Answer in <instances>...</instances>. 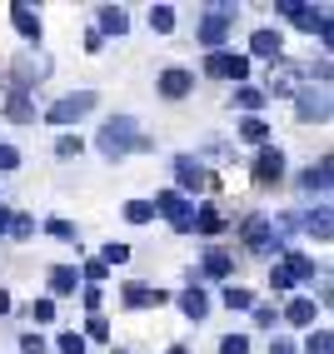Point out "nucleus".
Instances as JSON below:
<instances>
[{
  "label": "nucleus",
  "instance_id": "nucleus-16",
  "mask_svg": "<svg viewBox=\"0 0 334 354\" xmlns=\"http://www.w3.org/2000/svg\"><path fill=\"white\" fill-rule=\"evenodd\" d=\"M195 230H200V234H220V230H225V215H220L214 205H200V209H195Z\"/></svg>",
  "mask_w": 334,
  "mask_h": 354
},
{
  "label": "nucleus",
  "instance_id": "nucleus-29",
  "mask_svg": "<svg viewBox=\"0 0 334 354\" xmlns=\"http://www.w3.org/2000/svg\"><path fill=\"white\" fill-rule=\"evenodd\" d=\"M150 215H155V209H150V200H130V205H125V220H130V225H145Z\"/></svg>",
  "mask_w": 334,
  "mask_h": 354
},
{
  "label": "nucleus",
  "instance_id": "nucleus-12",
  "mask_svg": "<svg viewBox=\"0 0 334 354\" xmlns=\"http://www.w3.org/2000/svg\"><path fill=\"white\" fill-rule=\"evenodd\" d=\"M250 50H254V55H265V60H279L284 35H279V30H254V35H250Z\"/></svg>",
  "mask_w": 334,
  "mask_h": 354
},
{
  "label": "nucleus",
  "instance_id": "nucleus-5",
  "mask_svg": "<svg viewBox=\"0 0 334 354\" xmlns=\"http://www.w3.org/2000/svg\"><path fill=\"white\" fill-rule=\"evenodd\" d=\"M299 95V120H329V90L309 85V90H295Z\"/></svg>",
  "mask_w": 334,
  "mask_h": 354
},
{
  "label": "nucleus",
  "instance_id": "nucleus-35",
  "mask_svg": "<svg viewBox=\"0 0 334 354\" xmlns=\"http://www.w3.org/2000/svg\"><path fill=\"white\" fill-rule=\"evenodd\" d=\"M60 354H85V339L80 335H60Z\"/></svg>",
  "mask_w": 334,
  "mask_h": 354
},
{
  "label": "nucleus",
  "instance_id": "nucleus-3",
  "mask_svg": "<svg viewBox=\"0 0 334 354\" xmlns=\"http://www.w3.org/2000/svg\"><path fill=\"white\" fill-rule=\"evenodd\" d=\"M230 26H234V6H210V15L200 20V40L205 45H220L230 35Z\"/></svg>",
  "mask_w": 334,
  "mask_h": 354
},
{
  "label": "nucleus",
  "instance_id": "nucleus-11",
  "mask_svg": "<svg viewBox=\"0 0 334 354\" xmlns=\"http://www.w3.org/2000/svg\"><path fill=\"white\" fill-rule=\"evenodd\" d=\"M6 115H10L15 125L35 120V100H30V90H10V95H6Z\"/></svg>",
  "mask_w": 334,
  "mask_h": 354
},
{
  "label": "nucleus",
  "instance_id": "nucleus-41",
  "mask_svg": "<svg viewBox=\"0 0 334 354\" xmlns=\"http://www.w3.org/2000/svg\"><path fill=\"white\" fill-rule=\"evenodd\" d=\"M15 165H20V155L10 145H0V170H15Z\"/></svg>",
  "mask_w": 334,
  "mask_h": 354
},
{
  "label": "nucleus",
  "instance_id": "nucleus-14",
  "mask_svg": "<svg viewBox=\"0 0 334 354\" xmlns=\"http://www.w3.org/2000/svg\"><path fill=\"white\" fill-rule=\"evenodd\" d=\"M45 285H50L55 295H75V285H80V270H75V265H55Z\"/></svg>",
  "mask_w": 334,
  "mask_h": 354
},
{
  "label": "nucleus",
  "instance_id": "nucleus-21",
  "mask_svg": "<svg viewBox=\"0 0 334 354\" xmlns=\"http://www.w3.org/2000/svg\"><path fill=\"white\" fill-rule=\"evenodd\" d=\"M180 310H185L189 319H205V310H210V299H205L200 290H185V295H180Z\"/></svg>",
  "mask_w": 334,
  "mask_h": 354
},
{
  "label": "nucleus",
  "instance_id": "nucleus-7",
  "mask_svg": "<svg viewBox=\"0 0 334 354\" xmlns=\"http://www.w3.org/2000/svg\"><path fill=\"white\" fill-rule=\"evenodd\" d=\"M175 180H180V190H205V185H210L205 165H200V160H189V155L175 160Z\"/></svg>",
  "mask_w": 334,
  "mask_h": 354
},
{
  "label": "nucleus",
  "instance_id": "nucleus-6",
  "mask_svg": "<svg viewBox=\"0 0 334 354\" xmlns=\"http://www.w3.org/2000/svg\"><path fill=\"white\" fill-rule=\"evenodd\" d=\"M279 175H284V155H279L275 145H265V150H259V160H254V180H259V185H279Z\"/></svg>",
  "mask_w": 334,
  "mask_h": 354
},
{
  "label": "nucleus",
  "instance_id": "nucleus-30",
  "mask_svg": "<svg viewBox=\"0 0 334 354\" xmlns=\"http://www.w3.org/2000/svg\"><path fill=\"white\" fill-rule=\"evenodd\" d=\"M125 259H130V245L110 240V245H105V254H100V265H125Z\"/></svg>",
  "mask_w": 334,
  "mask_h": 354
},
{
  "label": "nucleus",
  "instance_id": "nucleus-37",
  "mask_svg": "<svg viewBox=\"0 0 334 354\" xmlns=\"http://www.w3.org/2000/svg\"><path fill=\"white\" fill-rule=\"evenodd\" d=\"M55 150H60V155L70 160V155H80L85 145H80V135H65V140H60V145H55Z\"/></svg>",
  "mask_w": 334,
  "mask_h": 354
},
{
  "label": "nucleus",
  "instance_id": "nucleus-46",
  "mask_svg": "<svg viewBox=\"0 0 334 354\" xmlns=\"http://www.w3.org/2000/svg\"><path fill=\"white\" fill-rule=\"evenodd\" d=\"M170 354H185V349H180V344H175V349H170Z\"/></svg>",
  "mask_w": 334,
  "mask_h": 354
},
{
  "label": "nucleus",
  "instance_id": "nucleus-32",
  "mask_svg": "<svg viewBox=\"0 0 334 354\" xmlns=\"http://www.w3.org/2000/svg\"><path fill=\"white\" fill-rule=\"evenodd\" d=\"M220 354H250V339L245 335H225L220 339Z\"/></svg>",
  "mask_w": 334,
  "mask_h": 354
},
{
  "label": "nucleus",
  "instance_id": "nucleus-38",
  "mask_svg": "<svg viewBox=\"0 0 334 354\" xmlns=\"http://www.w3.org/2000/svg\"><path fill=\"white\" fill-rule=\"evenodd\" d=\"M30 230H35V225H30V215H15V220H10V234H15V240H26Z\"/></svg>",
  "mask_w": 334,
  "mask_h": 354
},
{
  "label": "nucleus",
  "instance_id": "nucleus-44",
  "mask_svg": "<svg viewBox=\"0 0 334 354\" xmlns=\"http://www.w3.org/2000/svg\"><path fill=\"white\" fill-rule=\"evenodd\" d=\"M6 310H10V295H6V290H0V315H6Z\"/></svg>",
  "mask_w": 334,
  "mask_h": 354
},
{
  "label": "nucleus",
  "instance_id": "nucleus-1",
  "mask_svg": "<svg viewBox=\"0 0 334 354\" xmlns=\"http://www.w3.org/2000/svg\"><path fill=\"white\" fill-rule=\"evenodd\" d=\"M150 140L140 135V125L130 120V115H115V120H105V130H100V155H110V160H120V155H130V150H145Z\"/></svg>",
  "mask_w": 334,
  "mask_h": 354
},
{
  "label": "nucleus",
  "instance_id": "nucleus-17",
  "mask_svg": "<svg viewBox=\"0 0 334 354\" xmlns=\"http://www.w3.org/2000/svg\"><path fill=\"white\" fill-rule=\"evenodd\" d=\"M304 230H309V234H315V240H329V234H334V220H329V205H319V209H315V215H309V220H304Z\"/></svg>",
  "mask_w": 334,
  "mask_h": 354
},
{
  "label": "nucleus",
  "instance_id": "nucleus-10",
  "mask_svg": "<svg viewBox=\"0 0 334 354\" xmlns=\"http://www.w3.org/2000/svg\"><path fill=\"white\" fill-rule=\"evenodd\" d=\"M120 299L130 304V310H145V304H165V290H150V285H140V279H130Z\"/></svg>",
  "mask_w": 334,
  "mask_h": 354
},
{
  "label": "nucleus",
  "instance_id": "nucleus-26",
  "mask_svg": "<svg viewBox=\"0 0 334 354\" xmlns=\"http://www.w3.org/2000/svg\"><path fill=\"white\" fill-rule=\"evenodd\" d=\"M150 26H155L160 35H170V30H175V10H170V6H155V10H150Z\"/></svg>",
  "mask_w": 334,
  "mask_h": 354
},
{
  "label": "nucleus",
  "instance_id": "nucleus-42",
  "mask_svg": "<svg viewBox=\"0 0 334 354\" xmlns=\"http://www.w3.org/2000/svg\"><path fill=\"white\" fill-rule=\"evenodd\" d=\"M85 279H95V285L105 279V265H100V259H90V265H85Z\"/></svg>",
  "mask_w": 334,
  "mask_h": 354
},
{
  "label": "nucleus",
  "instance_id": "nucleus-9",
  "mask_svg": "<svg viewBox=\"0 0 334 354\" xmlns=\"http://www.w3.org/2000/svg\"><path fill=\"white\" fill-rule=\"evenodd\" d=\"M240 234H245V245H250V250H270V234H275V225H270V215H250Z\"/></svg>",
  "mask_w": 334,
  "mask_h": 354
},
{
  "label": "nucleus",
  "instance_id": "nucleus-39",
  "mask_svg": "<svg viewBox=\"0 0 334 354\" xmlns=\"http://www.w3.org/2000/svg\"><path fill=\"white\" fill-rule=\"evenodd\" d=\"M50 234H55V240H75V225H70V220H50Z\"/></svg>",
  "mask_w": 334,
  "mask_h": 354
},
{
  "label": "nucleus",
  "instance_id": "nucleus-25",
  "mask_svg": "<svg viewBox=\"0 0 334 354\" xmlns=\"http://www.w3.org/2000/svg\"><path fill=\"white\" fill-rule=\"evenodd\" d=\"M240 135L250 140V145H265V140H270V125H265V120H259V115H250V120L240 125Z\"/></svg>",
  "mask_w": 334,
  "mask_h": 354
},
{
  "label": "nucleus",
  "instance_id": "nucleus-36",
  "mask_svg": "<svg viewBox=\"0 0 334 354\" xmlns=\"http://www.w3.org/2000/svg\"><path fill=\"white\" fill-rule=\"evenodd\" d=\"M85 335H90V339H105V335H110V324H105L100 315H90V324H85Z\"/></svg>",
  "mask_w": 334,
  "mask_h": 354
},
{
  "label": "nucleus",
  "instance_id": "nucleus-33",
  "mask_svg": "<svg viewBox=\"0 0 334 354\" xmlns=\"http://www.w3.org/2000/svg\"><path fill=\"white\" fill-rule=\"evenodd\" d=\"M290 285H295V279H290V270H284V265H275V270H270V290H275V295H284Z\"/></svg>",
  "mask_w": 334,
  "mask_h": 354
},
{
  "label": "nucleus",
  "instance_id": "nucleus-23",
  "mask_svg": "<svg viewBox=\"0 0 334 354\" xmlns=\"http://www.w3.org/2000/svg\"><path fill=\"white\" fill-rule=\"evenodd\" d=\"M270 95H295V75H290V70H275V75H270L265 100H270Z\"/></svg>",
  "mask_w": 334,
  "mask_h": 354
},
{
  "label": "nucleus",
  "instance_id": "nucleus-20",
  "mask_svg": "<svg viewBox=\"0 0 334 354\" xmlns=\"http://www.w3.org/2000/svg\"><path fill=\"white\" fill-rule=\"evenodd\" d=\"M234 105H240V110H259V105H265V90H259V85H240V90H234Z\"/></svg>",
  "mask_w": 334,
  "mask_h": 354
},
{
  "label": "nucleus",
  "instance_id": "nucleus-24",
  "mask_svg": "<svg viewBox=\"0 0 334 354\" xmlns=\"http://www.w3.org/2000/svg\"><path fill=\"white\" fill-rule=\"evenodd\" d=\"M100 26H105L110 35H125V30H130V20H125V10H115V6H105V10H100Z\"/></svg>",
  "mask_w": 334,
  "mask_h": 354
},
{
  "label": "nucleus",
  "instance_id": "nucleus-8",
  "mask_svg": "<svg viewBox=\"0 0 334 354\" xmlns=\"http://www.w3.org/2000/svg\"><path fill=\"white\" fill-rule=\"evenodd\" d=\"M189 85H195L189 70H165V75H160V95H165V100H185Z\"/></svg>",
  "mask_w": 334,
  "mask_h": 354
},
{
  "label": "nucleus",
  "instance_id": "nucleus-45",
  "mask_svg": "<svg viewBox=\"0 0 334 354\" xmlns=\"http://www.w3.org/2000/svg\"><path fill=\"white\" fill-rule=\"evenodd\" d=\"M10 230V215H6V209H0V234H6Z\"/></svg>",
  "mask_w": 334,
  "mask_h": 354
},
{
  "label": "nucleus",
  "instance_id": "nucleus-19",
  "mask_svg": "<svg viewBox=\"0 0 334 354\" xmlns=\"http://www.w3.org/2000/svg\"><path fill=\"white\" fill-rule=\"evenodd\" d=\"M304 190H329V155L304 170Z\"/></svg>",
  "mask_w": 334,
  "mask_h": 354
},
{
  "label": "nucleus",
  "instance_id": "nucleus-15",
  "mask_svg": "<svg viewBox=\"0 0 334 354\" xmlns=\"http://www.w3.org/2000/svg\"><path fill=\"white\" fill-rule=\"evenodd\" d=\"M10 26L26 35V40H40V20H35V10H30V6H10Z\"/></svg>",
  "mask_w": 334,
  "mask_h": 354
},
{
  "label": "nucleus",
  "instance_id": "nucleus-40",
  "mask_svg": "<svg viewBox=\"0 0 334 354\" xmlns=\"http://www.w3.org/2000/svg\"><path fill=\"white\" fill-rule=\"evenodd\" d=\"M20 349H26V354H45V339H40V335H26V339H20Z\"/></svg>",
  "mask_w": 334,
  "mask_h": 354
},
{
  "label": "nucleus",
  "instance_id": "nucleus-2",
  "mask_svg": "<svg viewBox=\"0 0 334 354\" xmlns=\"http://www.w3.org/2000/svg\"><path fill=\"white\" fill-rule=\"evenodd\" d=\"M95 105V90H80V95H65V100H55L50 110H45V120L50 125H70V120H80V115Z\"/></svg>",
  "mask_w": 334,
  "mask_h": 354
},
{
  "label": "nucleus",
  "instance_id": "nucleus-43",
  "mask_svg": "<svg viewBox=\"0 0 334 354\" xmlns=\"http://www.w3.org/2000/svg\"><path fill=\"white\" fill-rule=\"evenodd\" d=\"M270 354H295V344H290V339H275V344H270Z\"/></svg>",
  "mask_w": 334,
  "mask_h": 354
},
{
  "label": "nucleus",
  "instance_id": "nucleus-34",
  "mask_svg": "<svg viewBox=\"0 0 334 354\" xmlns=\"http://www.w3.org/2000/svg\"><path fill=\"white\" fill-rule=\"evenodd\" d=\"M30 315H35L40 324H50V319H55V304H50V299H35V304H30Z\"/></svg>",
  "mask_w": 334,
  "mask_h": 354
},
{
  "label": "nucleus",
  "instance_id": "nucleus-18",
  "mask_svg": "<svg viewBox=\"0 0 334 354\" xmlns=\"http://www.w3.org/2000/svg\"><path fill=\"white\" fill-rule=\"evenodd\" d=\"M230 270H234V259H230L225 250H210V254H205V274H210V279H225Z\"/></svg>",
  "mask_w": 334,
  "mask_h": 354
},
{
  "label": "nucleus",
  "instance_id": "nucleus-27",
  "mask_svg": "<svg viewBox=\"0 0 334 354\" xmlns=\"http://www.w3.org/2000/svg\"><path fill=\"white\" fill-rule=\"evenodd\" d=\"M225 304H230V310H254V295L240 290V285H230V290H225Z\"/></svg>",
  "mask_w": 334,
  "mask_h": 354
},
{
  "label": "nucleus",
  "instance_id": "nucleus-28",
  "mask_svg": "<svg viewBox=\"0 0 334 354\" xmlns=\"http://www.w3.org/2000/svg\"><path fill=\"white\" fill-rule=\"evenodd\" d=\"M284 270H290V279H309V274H315V259H309V254H290Z\"/></svg>",
  "mask_w": 334,
  "mask_h": 354
},
{
  "label": "nucleus",
  "instance_id": "nucleus-48",
  "mask_svg": "<svg viewBox=\"0 0 334 354\" xmlns=\"http://www.w3.org/2000/svg\"><path fill=\"white\" fill-rule=\"evenodd\" d=\"M0 85H6V80H0Z\"/></svg>",
  "mask_w": 334,
  "mask_h": 354
},
{
  "label": "nucleus",
  "instance_id": "nucleus-22",
  "mask_svg": "<svg viewBox=\"0 0 334 354\" xmlns=\"http://www.w3.org/2000/svg\"><path fill=\"white\" fill-rule=\"evenodd\" d=\"M284 319H290V324H315V299H290Z\"/></svg>",
  "mask_w": 334,
  "mask_h": 354
},
{
  "label": "nucleus",
  "instance_id": "nucleus-31",
  "mask_svg": "<svg viewBox=\"0 0 334 354\" xmlns=\"http://www.w3.org/2000/svg\"><path fill=\"white\" fill-rule=\"evenodd\" d=\"M309 354H334V339H329V329H315V335H309Z\"/></svg>",
  "mask_w": 334,
  "mask_h": 354
},
{
  "label": "nucleus",
  "instance_id": "nucleus-47",
  "mask_svg": "<svg viewBox=\"0 0 334 354\" xmlns=\"http://www.w3.org/2000/svg\"><path fill=\"white\" fill-rule=\"evenodd\" d=\"M115 354H130V349H115Z\"/></svg>",
  "mask_w": 334,
  "mask_h": 354
},
{
  "label": "nucleus",
  "instance_id": "nucleus-4",
  "mask_svg": "<svg viewBox=\"0 0 334 354\" xmlns=\"http://www.w3.org/2000/svg\"><path fill=\"white\" fill-rule=\"evenodd\" d=\"M205 75H214V80H245V75H250V60H245V55L214 50V55L205 60Z\"/></svg>",
  "mask_w": 334,
  "mask_h": 354
},
{
  "label": "nucleus",
  "instance_id": "nucleus-13",
  "mask_svg": "<svg viewBox=\"0 0 334 354\" xmlns=\"http://www.w3.org/2000/svg\"><path fill=\"white\" fill-rule=\"evenodd\" d=\"M45 70H50V60H45V55H20V65H15V75H20V90H30V80H40Z\"/></svg>",
  "mask_w": 334,
  "mask_h": 354
}]
</instances>
